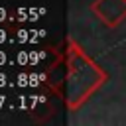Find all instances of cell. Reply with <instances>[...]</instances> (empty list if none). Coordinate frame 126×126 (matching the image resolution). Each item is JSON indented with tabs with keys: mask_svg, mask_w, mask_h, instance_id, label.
Segmentation results:
<instances>
[{
	"mask_svg": "<svg viewBox=\"0 0 126 126\" xmlns=\"http://www.w3.org/2000/svg\"><path fill=\"white\" fill-rule=\"evenodd\" d=\"M77 79H89L94 85H102L106 79V73L93 63L79 45H75L71 41V51L67 53V106L71 110H75L77 106H81V94H79V81Z\"/></svg>",
	"mask_w": 126,
	"mask_h": 126,
	"instance_id": "6da1fadb",
	"label": "cell"
},
{
	"mask_svg": "<svg viewBox=\"0 0 126 126\" xmlns=\"http://www.w3.org/2000/svg\"><path fill=\"white\" fill-rule=\"evenodd\" d=\"M91 12L110 30L118 28L126 20V0H94Z\"/></svg>",
	"mask_w": 126,
	"mask_h": 126,
	"instance_id": "7a4b0ae2",
	"label": "cell"
}]
</instances>
